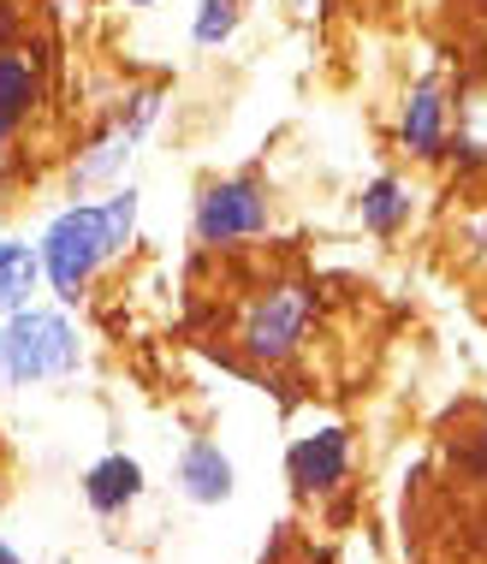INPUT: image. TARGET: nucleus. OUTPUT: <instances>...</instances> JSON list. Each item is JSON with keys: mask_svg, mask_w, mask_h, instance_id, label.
<instances>
[{"mask_svg": "<svg viewBox=\"0 0 487 564\" xmlns=\"http://www.w3.org/2000/svg\"><path fill=\"white\" fill-rule=\"evenodd\" d=\"M285 481L297 487L303 499H327L351 481V429L327 422V429H310L285 446Z\"/></svg>", "mask_w": 487, "mask_h": 564, "instance_id": "6", "label": "nucleus"}, {"mask_svg": "<svg viewBox=\"0 0 487 564\" xmlns=\"http://www.w3.org/2000/svg\"><path fill=\"white\" fill-rule=\"evenodd\" d=\"M244 24V0H196L191 7V48L220 54Z\"/></svg>", "mask_w": 487, "mask_h": 564, "instance_id": "13", "label": "nucleus"}, {"mask_svg": "<svg viewBox=\"0 0 487 564\" xmlns=\"http://www.w3.org/2000/svg\"><path fill=\"white\" fill-rule=\"evenodd\" d=\"M131 155H137V137L119 126L108 113L96 131H89V143L72 155V173H66V196H101L113 185H126L131 173Z\"/></svg>", "mask_w": 487, "mask_h": 564, "instance_id": "9", "label": "nucleus"}, {"mask_svg": "<svg viewBox=\"0 0 487 564\" xmlns=\"http://www.w3.org/2000/svg\"><path fill=\"white\" fill-rule=\"evenodd\" d=\"M48 297L42 285V256H36V238L24 232H0V315L24 310V303Z\"/></svg>", "mask_w": 487, "mask_h": 564, "instance_id": "12", "label": "nucleus"}, {"mask_svg": "<svg viewBox=\"0 0 487 564\" xmlns=\"http://www.w3.org/2000/svg\"><path fill=\"white\" fill-rule=\"evenodd\" d=\"M173 494L185 499V506H203V511L226 506V499L238 494L232 452H226L220 440H208V434H191L173 457Z\"/></svg>", "mask_w": 487, "mask_h": 564, "instance_id": "7", "label": "nucleus"}, {"mask_svg": "<svg viewBox=\"0 0 487 564\" xmlns=\"http://www.w3.org/2000/svg\"><path fill=\"white\" fill-rule=\"evenodd\" d=\"M315 333V285L303 280H273L262 292L244 297L238 310V350L262 369H285Z\"/></svg>", "mask_w": 487, "mask_h": 564, "instance_id": "3", "label": "nucleus"}, {"mask_svg": "<svg viewBox=\"0 0 487 564\" xmlns=\"http://www.w3.org/2000/svg\"><path fill=\"white\" fill-rule=\"evenodd\" d=\"M42 101H48V66H42V54L24 48V42H0V161L36 126Z\"/></svg>", "mask_w": 487, "mask_h": 564, "instance_id": "5", "label": "nucleus"}, {"mask_svg": "<svg viewBox=\"0 0 487 564\" xmlns=\"http://www.w3.org/2000/svg\"><path fill=\"white\" fill-rule=\"evenodd\" d=\"M137 232H143V191H137L131 178L113 191H101V196H72V203H59L36 232L48 297L66 303V310L89 303L101 273L137 250Z\"/></svg>", "mask_w": 487, "mask_h": 564, "instance_id": "1", "label": "nucleus"}, {"mask_svg": "<svg viewBox=\"0 0 487 564\" xmlns=\"http://www.w3.org/2000/svg\"><path fill=\"white\" fill-rule=\"evenodd\" d=\"M84 362H89V339L78 327V310L36 297L24 310L0 315V399L54 392L66 380H78Z\"/></svg>", "mask_w": 487, "mask_h": 564, "instance_id": "2", "label": "nucleus"}, {"mask_svg": "<svg viewBox=\"0 0 487 564\" xmlns=\"http://www.w3.org/2000/svg\"><path fill=\"white\" fill-rule=\"evenodd\" d=\"M78 494L101 523H119V517H131L137 506H143L149 469H143V457H131V452H101L78 476Z\"/></svg>", "mask_w": 487, "mask_h": 564, "instance_id": "10", "label": "nucleus"}, {"mask_svg": "<svg viewBox=\"0 0 487 564\" xmlns=\"http://www.w3.org/2000/svg\"><path fill=\"white\" fill-rule=\"evenodd\" d=\"M0 564H30V558H24V553H19V546H12L7 535H0Z\"/></svg>", "mask_w": 487, "mask_h": 564, "instance_id": "15", "label": "nucleus"}, {"mask_svg": "<svg viewBox=\"0 0 487 564\" xmlns=\"http://www.w3.org/2000/svg\"><path fill=\"white\" fill-rule=\"evenodd\" d=\"M161 108H166V89H161V84H131L126 96L113 101V119H119V126H126V131L137 137V143H143V137L155 131Z\"/></svg>", "mask_w": 487, "mask_h": 564, "instance_id": "14", "label": "nucleus"}, {"mask_svg": "<svg viewBox=\"0 0 487 564\" xmlns=\"http://www.w3.org/2000/svg\"><path fill=\"white\" fill-rule=\"evenodd\" d=\"M410 220H416V191H410V178L380 173V178H369V185H362V196H357V226H362L369 238H399Z\"/></svg>", "mask_w": 487, "mask_h": 564, "instance_id": "11", "label": "nucleus"}, {"mask_svg": "<svg viewBox=\"0 0 487 564\" xmlns=\"http://www.w3.org/2000/svg\"><path fill=\"white\" fill-rule=\"evenodd\" d=\"M113 7H126V12H149V7H161V0H113Z\"/></svg>", "mask_w": 487, "mask_h": 564, "instance_id": "16", "label": "nucleus"}, {"mask_svg": "<svg viewBox=\"0 0 487 564\" xmlns=\"http://www.w3.org/2000/svg\"><path fill=\"white\" fill-rule=\"evenodd\" d=\"M399 149L410 161H440L452 149V101L440 78H416L399 101Z\"/></svg>", "mask_w": 487, "mask_h": 564, "instance_id": "8", "label": "nucleus"}, {"mask_svg": "<svg viewBox=\"0 0 487 564\" xmlns=\"http://www.w3.org/2000/svg\"><path fill=\"white\" fill-rule=\"evenodd\" d=\"M268 226H273V191L262 173L208 178L191 203V238L203 250H238V243L268 238Z\"/></svg>", "mask_w": 487, "mask_h": 564, "instance_id": "4", "label": "nucleus"}]
</instances>
